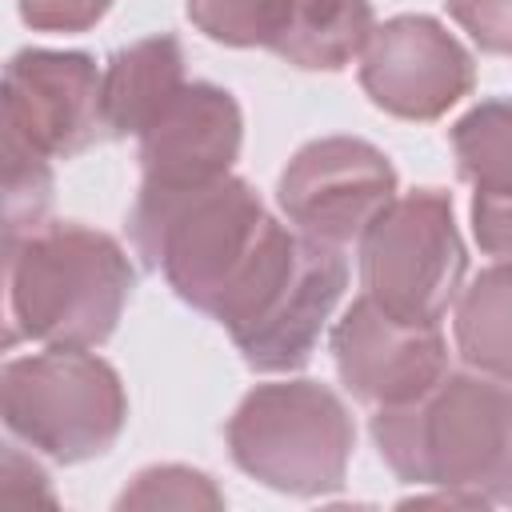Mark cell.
I'll return each instance as SVG.
<instances>
[{
    "label": "cell",
    "instance_id": "5bb4252c",
    "mask_svg": "<svg viewBox=\"0 0 512 512\" xmlns=\"http://www.w3.org/2000/svg\"><path fill=\"white\" fill-rule=\"evenodd\" d=\"M184 84V48L172 32L116 48L100 76L108 136H140Z\"/></svg>",
    "mask_w": 512,
    "mask_h": 512
},
{
    "label": "cell",
    "instance_id": "9c48e42d",
    "mask_svg": "<svg viewBox=\"0 0 512 512\" xmlns=\"http://www.w3.org/2000/svg\"><path fill=\"white\" fill-rule=\"evenodd\" d=\"M476 84L472 52L432 16L404 12L372 28L360 52V88L400 120H440Z\"/></svg>",
    "mask_w": 512,
    "mask_h": 512
},
{
    "label": "cell",
    "instance_id": "5b68a950",
    "mask_svg": "<svg viewBox=\"0 0 512 512\" xmlns=\"http://www.w3.org/2000/svg\"><path fill=\"white\" fill-rule=\"evenodd\" d=\"M228 452L240 472L284 496H332L344 488L356 424L320 380L256 384L228 420Z\"/></svg>",
    "mask_w": 512,
    "mask_h": 512
},
{
    "label": "cell",
    "instance_id": "8fae6325",
    "mask_svg": "<svg viewBox=\"0 0 512 512\" xmlns=\"http://www.w3.org/2000/svg\"><path fill=\"white\" fill-rule=\"evenodd\" d=\"M328 348L340 384L372 408L416 400L452 372L440 324H404L364 292L336 320Z\"/></svg>",
    "mask_w": 512,
    "mask_h": 512
},
{
    "label": "cell",
    "instance_id": "3957f363",
    "mask_svg": "<svg viewBox=\"0 0 512 512\" xmlns=\"http://www.w3.org/2000/svg\"><path fill=\"white\" fill-rule=\"evenodd\" d=\"M272 224L252 184L224 172L204 184H140L128 236L184 304L216 316Z\"/></svg>",
    "mask_w": 512,
    "mask_h": 512
},
{
    "label": "cell",
    "instance_id": "ffe728a7",
    "mask_svg": "<svg viewBox=\"0 0 512 512\" xmlns=\"http://www.w3.org/2000/svg\"><path fill=\"white\" fill-rule=\"evenodd\" d=\"M448 16L472 36L480 52H512V0H448Z\"/></svg>",
    "mask_w": 512,
    "mask_h": 512
},
{
    "label": "cell",
    "instance_id": "d6986e66",
    "mask_svg": "<svg viewBox=\"0 0 512 512\" xmlns=\"http://www.w3.org/2000/svg\"><path fill=\"white\" fill-rule=\"evenodd\" d=\"M116 508H224V492L208 472L184 464L144 468L116 500Z\"/></svg>",
    "mask_w": 512,
    "mask_h": 512
},
{
    "label": "cell",
    "instance_id": "277c9868",
    "mask_svg": "<svg viewBox=\"0 0 512 512\" xmlns=\"http://www.w3.org/2000/svg\"><path fill=\"white\" fill-rule=\"evenodd\" d=\"M344 288L348 260L340 248L276 220L212 320L252 372H300Z\"/></svg>",
    "mask_w": 512,
    "mask_h": 512
},
{
    "label": "cell",
    "instance_id": "ba28073f",
    "mask_svg": "<svg viewBox=\"0 0 512 512\" xmlns=\"http://www.w3.org/2000/svg\"><path fill=\"white\" fill-rule=\"evenodd\" d=\"M396 200L392 160L360 136L304 144L276 180V204L292 228L332 248L360 244L368 224Z\"/></svg>",
    "mask_w": 512,
    "mask_h": 512
},
{
    "label": "cell",
    "instance_id": "7a4b0ae2",
    "mask_svg": "<svg viewBox=\"0 0 512 512\" xmlns=\"http://www.w3.org/2000/svg\"><path fill=\"white\" fill-rule=\"evenodd\" d=\"M12 340L44 348H100L136 288V268L116 236L44 220L4 240Z\"/></svg>",
    "mask_w": 512,
    "mask_h": 512
},
{
    "label": "cell",
    "instance_id": "44dd1931",
    "mask_svg": "<svg viewBox=\"0 0 512 512\" xmlns=\"http://www.w3.org/2000/svg\"><path fill=\"white\" fill-rule=\"evenodd\" d=\"M108 8L112 0H20V20L32 32H88Z\"/></svg>",
    "mask_w": 512,
    "mask_h": 512
},
{
    "label": "cell",
    "instance_id": "4fadbf2b",
    "mask_svg": "<svg viewBox=\"0 0 512 512\" xmlns=\"http://www.w3.org/2000/svg\"><path fill=\"white\" fill-rule=\"evenodd\" d=\"M452 152L472 184V236L480 252L512 264V104H472L452 124Z\"/></svg>",
    "mask_w": 512,
    "mask_h": 512
},
{
    "label": "cell",
    "instance_id": "30bf717a",
    "mask_svg": "<svg viewBox=\"0 0 512 512\" xmlns=\"http://www.w3.org/2000/svg\"><path fill=\"white\" fill-rule=\"evenodd\" d=\"M100 68L88 52L20 48L4 64V128L48 160H68L100 140Z\"/></svg>",
    "mask_w": 512,
    "mask_h": 512
},
{
    "label": "cell",
    "instance_id": "9a60e30c",
    "mask_svg": "<svg viewBox=\"0 0 512 512\" xmlns=\"http://www.w3.org/2000/svg\"><path fill=\"white\" fill-rule=\"evenodd\" d=\"M372 28L368 0H284L268 52L304 72H340L364 52Z\"/></svg>",
    "mask_w": 512,
    "mask_h": 512
},
{
    "label": "cell",
    "instance_id": "52a82bcc",
    "mask_svg": "<svg viewBox=\"0 0 512 512\" xmlns=\"http://www.w3.org/2000/svg\"><path fill=\"white\" fill-rule=\"evenodd\" d=\"M468 272L452 196L416 188L396 196L360 236V284L404 324H440Z\"/></svg>",
    "mask_w": 512,
    "mask_h": 512
},
{
    "label": "cell",
    "instance_id": "ac0fdd59",
    "mask_svg": "<svg viewBox=\"0 0 512 512\" xmlns=\"http://www.w3.org/2000/svg\"><path fill=\"white\" fill-rule=\"evenodd\" d=\"M284 0H188V20L216 44L268 48Z\"/></svg>",
    "mask_w": 512,
    "mask_h": 512
},
{
    "label": "cell",
    "instance_id": "7c38bea8",
    "mask_svg": "<svg viewBox=\"0 0 512 512\" xmlns=\"http://www.w3.org/2000/svg\"><path fill=\"white\" fill-rule=\"evenodd\" d=\"M244 144V116L228 88L188 80L136 136L144 184H204L224 176Z\"/></svg>",
    "mask_w": 512,
    "mask_h": 512
},
{
    "label": "cell",
    "instance_id": "2e32d148",
    "mask_svg": "<svg viewBox=\"0 0 512 512\" xmlns=\"http://www.w3.org/2000/svg\"><path fill=\"white\" fill-rule=\"evenodd\" d=\"M456 352L472 372L512 384V264L496 260L456 296Z\"/></svg>",
    "mask_w": 512,
    "mask_h": 512
},
{
    "label": "cell",
    "instance_id": "6da1fadb",
    "mask_svg": "<svg viewBox=\"0 0 512 512\" xmlns=\"http://www.w3.org/2000/svg\"><path fill=\"white\" fill-rule=\"evenodd\" d=\"M380 460L404 484H432L468 508L512 504V384L484 372H448L416 400L372 416Z\"/></svg>",
    "mask_w": 512,
    "mask_h": 512
},
{
    "label": "cell",
    "instance_id": "e0dca14e",
    "mask_svg": "<svg viewBox=\"0 0 512 512\" xmlns=\"http://www.w3.org/2000/svg\"><path fill=\"white\" fill-rule=\"evenodd\" d=\"M4 240L44 224L52 204V168L48 156L36 152L28 140L4 128Z\"/></svg>",
    "mask_w": 512,
    "mask_h": 512
},
{
    "label": "cell",
    "instance_id": "8992f818",
    "mask_svg": "<svg viewBox=\"0 0 512 512\" xmlns=\"http://www.w3.org/2000/svg\"><path fill=\"white\" fill-rule=\"evenodd\" d=\"M4 428L56 464L104 456L124 424L128 396L120 372L88 348H48L0 368Z\"/></svg>",
    "mask_w": 512,
    "mask_h": 512
}]
</instances>
